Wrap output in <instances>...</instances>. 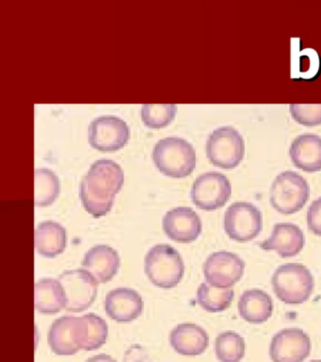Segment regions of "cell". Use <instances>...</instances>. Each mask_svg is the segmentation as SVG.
Returning a JSON list of instances; mask_svg holds the SVG:
<instances>
[{
  "label": "cell",
  "instance_id": "obj_29",
  "mask_svg": "<svg viewBox=\"0 0 321 362\" xmlns=\"http://www.w3.org/2000/svg\"><path fill=\"white\" fill-rule=\"evenodd\" d=\"M307 226L315 236L321 237V197L313 201L307 211Z\"/></svg>",
  "mask_w": 321,
  "mask_h": 362
},
{
  "label": "cell",
  "instance_id": "obj_7",
  "mask_svg": "<svg viewBox=\"0 0 321 362\" xmlns=\"http://www.w3.org/2000/svg\"><path fill=\"white\" fill-rule=\"evenodd\" d=\"M225 233L236 243L255 240L263 230V215L260 209L249 202H235L224 214Z\"/></svg>",
  "mask_w": 321,
  "mask_h": 362
},
{
  "label": "cell",
  "instance_id": "obj_3",
  "mask_svg": "<svg viewBox=\"0 0 321 362\" xmlns=\"http://www.w3.org/2000/svg\"><path fill=\"white\" fill-rule=\"evenodd\" d=\"M273 293L287 305H301L308 301L314 291V277L309 269L301 263L279 266L272 274Z\"/></svg>",
  "mask_w": 321,
  "mask_h": 362
},
{
  "label": "cell",
  "instance_id": "obj_2",
  "mask_svg": "<svg viewBox=\"0 0 321 362\" xmlns=\"http://www.w3.org/2000/svg\"><path fill=\"white\" fill-rule=\"evenodd\" d=\"M153 160L163 175L174 178L188 177L196 166L193 144L179 137L163 138L155 144Z\"/></svg>",
  "mask_w": 321,
  "mask_h": 362
},
{
  "label": "cell",
  "instance_id": "obj_19",
  "mask_svg": "<svg viewBox=\"0 0 321 362\" xmlns=\"http://www.w3.org/2000/svg\"><path fill=\"white\" fill-rule=\"evenodd\" d=\"M293 164L304 172L321 170V137L313 133H304L293 140L289 148Z\"/></svg>",
  "mask_w": 321,
  "mask_h": 362
},
{
  "label": "cell",
  "instance_id": "obj_21",
  "mask_svg": "<svg viewBox=\"0 0 321 362\" xmlns=\"http://www.w3.org/2000/svg\"><path fill=\"white\" fill-rule=\"evenodd\" d=\"M67 245L66 229L59 223L46 221L35 229V249L41 256L52 259L63 253Z\"/></svg>",
  "mask_w": 321,
  "mask_h": 362
},
{
  "label": "cell",
  "instance_id": "obj_32",
  "mask_svg": "<svg viewBox=\"0 0 321 362\" xmlns=\"http://www.w3.org/2000/svg\"><path fill=\"white\" fill-rule=\"evenodd\" d=\"M310 362H321V359H314V361H311Z\"/></svg>",
  "mask_w": 321,
  "mask_h": 362
},
{
  "label": "cell",
  "instance_id": "obj_11",
  "mask_svg": "<svg viewBox=\"0 0 321 362\" xmlns=\"http://www.w3.org/2000/svg\"><path fill=\"white\" fill-rule=\"evenodd\" d=\"M244 271V260L233 252H214L204 264L207 284L219 288H232L242 279Z\"/></svg>",
  "mask_w": 321,
  "mask_h": 362
},
{
  "label": "cell",
  "instance_id": "obj_18",
  "mask_svg": "<svg viewBox=\"0 0 321 362\" xmlns=\"http://www.w3.org/2000/svg\"><path fill=\"white\" fill-rule=\"evenodd\" d=\"M170 344L182 356L202 355L210 345V336L204 328L191 322L176 325L170 334Z\"/></svg>",
  "mask_w": 321,
  "mask_h": 362
},
{
  "label": "cell",
  "instance_id": "obj_22",
  "mask_svg": "<svg viewBox=\"0 0 321 362\" xmlns=\"http://www.w3.org/2000/svg\"><path fill=\"white\" fill-rule=\"evenodd\" d=\"M35 310L42 314H56L66 308V296L59 280L42 279L35 284Z\"/></svg>",
  "mask_w": 321,
  "mask_h": 362
},
{
  "label": "cell",
  "instance_id": "obj_6",
  "mask_svg": "<svg viewBox=\"0 0 321 362\" xmlns=\"http://www.w3.org/2000/svg\"><path fill=\"white\" fill-rule=\"evenodd\" d=\"M205 151L214 165L222 169H234L243 160L244 139L233 127H219L208 136Z\"/></svg>",
  "mask_w": 321,
  "mask_h": 362
},
{
  "label": "cell",
  "instance_id": "obj_27",
  "mask_svg": "<svg viewBox=\"0 0 321 362\" xmlns=\"http://www.w3.org/2000/svg\"><path fill=\"white\" fill-rule=\"evenodd\" d=\"M177 106L174 104H145L142 119L149 129H162L176 118Z\"/></svg>",
  "mask_w": 321,
  "mask_h": 362
},
{
  "label": "cell",
  "instance_id": "obj_13",
  "mask_svg": "<svg viewBox=\"0 0 321 362\" xmlns=\"http://www.w3.org/2000/svg\"><path fill=\"white\" fill-rule=\"evenodd\" d=\"M165 234L174 242L190 243L198 239L202 230L201 218L188 206L169 211L162 219Z\"/></svg>",
  "mask_w": 321,
  "mask_h": 362
},
{
  "label": "cell",
  "instance_id": "obj_16",
  "mask_svg": "<svg viewBox=\"0 0 321 362\" xmlns=\"http://www.w3.org/2000/svg\"><path fill=\"white\" fill-rule=\"evenodd\" d=\"M47 341L58 356H73L80 350L78 317L64 315L55 320L49 328Z\"/></svg>",
  "mask_w": 321,
  "mask_h": 362
},
{
  "label": "cell",
  "instance_id": "obj_30",
  "mask_svg": "<svg viewBox=\"0 0 321 362\" xmlns=\"http://www.w3.org/2000/svg\"><path fill=\"white\" fill-rule=\"evenodd\" d=\"M123 362H153L147 350L140 344H133L126 351Z\"/></svg>",
  "mask_w": 321,
  "mask_h": 362
},
{
  "label": "cell",
  "instance_id": "obj_20",
  "mask_svg": "<svg viewBox=\"0 0 321 362\" xmlns=\"http://www.w3.org/2000/svg\"><path fill=\"white\" fill-rule=\"evenodd\" d=\"M273 301L269 294L260 288H250L239 297L238 310L244 321L253 325L266 322L272 316Z\"/></svg>",
  "mask_w": 321,
  "mask_h": 362
},
{
  "label": "cell",
  "instance_id": "obj_9",
  "mask_svg": "<svg viewBox=\"0 0 321 362\" xmlns=\"http://www.w3.org/2000/svg\"><path fill=\"white\" fill-rule=\"evenodd\" d=\"M232 185L226 175L210 171L199 175L191 188V200L199 209L212 211L221 209L229 201Z\"/></svg>",
  "mask_w": 321,
  "mask_h": 362
},
{
  "label": "cell",
  "instance_id": "obj_14",
  "mask_svg": "<svg viewBox=\"0 0 321 362\" xmlns=\"http://www.w3.org/2000/svg\"><path fill=\"white\" fill-rule=\"evenodd\" d=\"M305 245V237L300 226L292 223H278L273 226L269 239L260 243L265 251H275L283 259L300 254Z\"/></svg>",
  "mask_w": 321,
  "mask_h": 362
},
{
  "label": "cell",
  "instance_id": "obj_4",
  "mask_svg": "<svg viewBox=\"0 0 321 362\" xmlns=\"http://www.w3.org/2000/svg\"><path fill=\"white\" fill-rule=\"evenodd\" d=\"M145 272L157 287L171 288L181 282L185 265L181 255L173 246L157 245L146 254Z\"/></svg>",
  "mask_w": 321,
  "mask_h": 362
},
{
  "label": "cell",
  "instance_id": "obj_1",
  "mask_svg": "<svg viewBox=\"0 0 321 362\" xmlns=\"http://www.w3.org/2000/svg\"><path fill=\"white\" fill-rule=\"evenodd\" d=\"M123 180V171L119 164L106 158L95 160L80 187V200L86 211L95 218L108 214Z\"/></svg>",
  "mask_w": 321,
  "mask_h": 362
},
{
  "label": "cell",
  "instance_id": "obj_28",
  "mask_svg": "<svg viewBox=\"0 0 321 362\" xmlns=\"http://www.w3.org/2000/svg\"><path fill=\"white\" fill-rule=\"evenodd\" d=\"M289 112L292 118L303 126L321 124V104H290Z\"/></svg>",
  "mask_w": 321,
  "mask_h": 362
},
{
  "label": "cell",
  "instance_id": "obj_23",
  "mask_svg": "<svg viewBox=\"0 0 321 362\" xmlns=\"http://www.w3.org/2000/svg\"><path fill=\"white\" fill-rule=\"evenodd\" d=\"M80 348L85 351L99 349L106 344L109 327L105 320L95 313L78 317Z\"/></svg>",
  "mask_w": 321,
  "mask_h": 362
},
{
  "label": "cell",
  "instance_id": "obj_17",
  "mask_svg": "<svg viewBox=\"0 0 321 362\" xmlns=\"http://www.w3.org/2000/svg\"><path fill=\"white\" fill-rule=\"evenodd\" d=\"M121 265L119 254L111 246H94L85 254L83 269L91 274L98 283L111 281L116 276Z\"/></svg>",
  "mask_w": 321,
  "mask_h": 362
},
{
  "label": "cell",
  "instance_id": "obj_24",
  "mask_svg": "<svg viewBox=\"0 0 321 362\" xmlns=\"http://www.w3.org/2000/svg\"><path fill=\"white\" fill-rule=\"evenodd\" d=\"M235 297L233 288L213 287L207 283H202L197 290V303L208 313H218L228 310Z\"/></svg>",
  "mask_w": 321,
  "mask_h": 362
},
{
  "label": "cell",
  "instance_id": "obj_25",
  "mask_svg": "<svg viewBox=\"0 0 321 362\" xmlns=\"http://www.w3.org/2000/svg\"><path fill=\"white\" fill-rule=\"evenodd\" d=\"M60 191V180L54 172L46 168L35 170V206H47L52 205L57 199Z\"/></svg>",
  "mask_w": 321,
  "mask_h": 362
},
{
  "label": "cell",
  "instance_id": "obj_10",
  "mask_svg": "<svg viewBox=\"0 0 321 362\" xmlns=\"http://www.w3.org/2000/svg\"><path fill=\"white\" fill-rule=\"evenodd\" d=\"M129 138L131 129L128 124L117 116H99L89 124V144L98 151H117L128 144Z\"/></svg>",
  "mask_w": 321,
  "mask_h": 362
},
{
  "label": "cell",
  "instance_id": "obj_12",
  "mask_svg": "<svg viewBox=\"0 0 321 362\" xmlns=\"http://www.w3.org/2000/svg\"><path fill=\"white\" fill-rule=\"evenodd\" d=\"M311 349L308 334L298 327L284 328L272 337L269 356L272 362H303Z\"/></svg>",
  "mask_w": 321,
  "mask_h": 362
},
{
  "label": "cell",
  "instance_id": "obj_5",
  "mask_svg": "<svg viewBox=\"0 0 321 362\" xmlns=\"http://www.w3.org/2000/svg\"><path fill=\"white\" fill-rule=\"evenodd\" d=\"M309 198V183L297 172H281L273 180L269 201L272 208L279 214H297L308 202Z\"/></svg>",
  "mask_w": 321,
  "mask_h": 362
},
{
  "label": "cell",
  "instance_id": "obj_15",
  "mask_svg": "<svg viewBox=\"0 0 321 362\" xmlns=\"http://www.w3.org/2000/svg\"><path fill=\"white\" fill-rule=\"evenodd\" d=\"M104 307L109 318L118 322H131L143 313V301L133 288H117L107 294Z\"/></svg>",
  "mask_w": 321,
  "mask_h": 362
},
{
  "label": "cell",
  "instance_id": "obj_26",
  "mask_svg": "<svg viewBox=\"0 0 321 362\" xmlns=\"http://www.w3.org/2000/svg\"><path fill=\"white\" fill-rule=\"evenodd\" d=\"M245 352V339L235 331H224L217 336L215 355L219 362H241Z\"/></svg>",
  "mask_w": 321,
  "mask_h": 362
},
{
  "label": "cell",
  "instance_id": "obj_8",
  "mask_svg": "<svg viewBox=\"0 0 321 362\" xmlns=\"http://www.w3.org/2000/svg\"><path fill=\"white\" fill-rule=\"evenodd\" d=\"M66 296L64 310L68 313H83L94 304L97 296V280L84 269L63 272L59 276Z\"/></svg>",
  "mask_w": 321,
  "mask_h": 362
},
{
  "label": "cell",
  "instance_id": "obj_31",
  "mask_svg": "<svg viewBox=\"0 0 321 362\" xmlns=\"http://www.w3.org/2000/svg\"><path fill=\"white\" fill-rule=\"evenodd\" d=\"M86 362H117L111 356L106 355V354H99V355L92 356L87 359Z\"/></svg>",
  "mask_w": 321,
  "mask_h": 362
}]
</instances>
